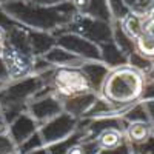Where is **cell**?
Segmentation results:
<instances>
[{
  "mask_svg": "<svg viewBox=\"0 0 154 154\" xmlns=\"http://www.w3.org/2000/svg\"><path fill=\"white\" fill-rule=\"evenodd\" d=\"M154 9V0H137L136 5L130 9L133 14L139 16V17H145Z\"/></svg>",
  "mask_w": 154,
  "mask_h": 154,
  "instance_id": "26",
  "label": "cell"
},
{
  "mask_svg": "<svg viewBox=\"0 0 154 154\" xmlns=\"http://www.w3.org/2000/svg\"><path fill=\"white\" fill-rule=\"evenodd\" d=\"M46 86V82L42 75H29L25 79L9 82L0 89V112L2 119L9 125L20 114L28 112V105L32 97Z\"/></svg>",
  "mask_w": 154,
  "mask_h": 154,
  "instance_id": "3",
  "label": "cell"
},
{
  "mask_svg": "<svg viewBox=\"0 0 154 154\" xmlns=\"http://www.w3.org/2000/svg\"><path fill=\"white\" fill-rule=\"evenodd\" d=\"M79 14L112 23V14L108 0H71Z\"/></svg>",
  "mask_w": 154,
  "mask_h": 154,
  "instance_id": "11",
  "label": "cell"
},
{
  "mask_svg": "<svg viewBox=\"0 0 154 154\" xmlns=\"http://www.w3.org/2000/svg\"><path fill=\"white\" fill-rule=\"evenodd\" d=\"M63 32L79 34V35L88 38V40H91L96 45H102V43L112 40V23L99 20V19H93V17H88V16H83V14L77 12L72 22L63 29Z\"/></svg>",
  "mask_w": 154,
  "mask_h": 154,
  "instance_id": "4",
  "label": "cell"
},
{
  "mask_svg": "<svg viewBox=\"0 0 154 154\" xmlns=\"http://www.w3.org/2000/svg\"><path fill=\"white\" fill-rule=\"evenodd\" d=\"M51 86L57 97H69L91 91L82 68H54L51 74Z\"/></svg>",
  "mask_w": 154,
  "mask_h": 154,
  "instance_id": "5",
  "label": "cell"
},
{
  "mask_svg": "<svg viewBox=\"0 0 154 154\" xmlns=\"http://www.w3.org/2000/svg\"><path fill=\"white\" fill-rule=\"evenodd\" d=\"M14 154H19V152H14Z\"/></svg>",
  "mask_w": 154,
  "mask_h": 154,
  "instance_id": "41",
  "label": "cell"
},
{
  "mask_svg": "<svg viewBox=\"0 0 154 154\" xmlns=\"http://www.w3.org/2000/svg\"><path fill=\"white\" fill-rule=\"evenodd\" d=\"M6 28H3V26H0V49L3 48V45H5V42H6Z\"/></svg>",
  "mask_w": 154,
  "mask_h": 154,
  "instance_id": "35",
  "label": "cell"
},
{
  "mask_svg": "<svg viewBox=\"0 0 154 154\" xmlns=\"http://www.w3.org/2000/svg\"><path fill=\"white\" fill-rule=\"evenodd\" d=\"M14 25H17V22L16 20H12L6 12L3 11V8H2V5H0V26H3V28H11V26H14Z\"/></svg>",
  "mask_w": 154,
  "mask_h": 154,
  "instance_id": "29",
  "label": "cell"
},
{
  "mask_svg": "<svg viewBox=\"0 0 154 154\" xmlns=\"http://www.w3.org/2000/svg\"><path fill=\"white\" fill-rule=\"evenodd\" d=\"M45 60L49 62L56 68H80L85 62H88V60L75 56L74 53H71V51L62 48L59 45L54 46L45 56Z\"/></svg>",
  "mask_w": 154,
  "mask_h": 154,
  "instance_id": "14",
  "label": "cell"
},
{
  "mask_svg": "<svg viewBox=\"0 0 154 154\" xmlns=\"http://www.w3.org/2000/svg\"><path fill=\"white\" fill-rule=\"evenodd\" d=\"M34 2L40 5H60L65 2H71V0H34Z\"/></svg>",
  "mask_w": 154,
  "mask_h": 154,
  "instance_id": "33",
  "label": "cell"
},
{
  "mask_svg": "<svg viewBox=\"0 0 154 154\" xmlns=\"http://www.w3.org/2000/svg\"><path fill=\"white\" fill-rule=\"evenodd\" d=\"M3 11L26 28L59 35L75 17L77 11L72 2L60 5H40L34 0H9L2 5Z\"/></svg>",
  "mask_w": 154,
  "mask_h": 154,
  "instance_id": "1",
  "label": "cell"
},
{
  "mask_svg": "<svg viewBox=\"0 0 154 154\" xmlns=\"http://www.w3.org/2000/svg\"><path fill=\"white\" fill-rule=\"evenodd\" d=\"M122 119L125 120L126 125L128 123H137V122H149L145 105H143V102H140V100L136 102V103H133L130 108H128V111L122 116Z\"/></svg>",
  "mask_w": 154,
  "mask_h": 154,
  "instance_id": "21",
  "label": "cell"
},
{
  "mask_svg": "<svg viewBox=\"0 0 154 154\" xmlns=\"http://www.w3.org/2000/svg\"><path fill=\"white\" fill-rule=\"evenodd\" d=\"M9 133V125L6 123L5 119L0 117V136H6Z\"/></svg>",
  "mask_w": 154,
  "mask_h": 154,
  "instance_id": "34",
  "label": "cell"
},
{
  "mask_svg": "<svg viewBox=\"0 0 154 154\" xmlns=\"http://www.w3.org/2000/svg\"><path fill=\"white\" fill-rule=\"evenodd\" d=\"M11 82V77H9V71L5 65V60L3 57L0 56V83H9Z\"/></svg>",
  "mask_w": 154,
  "mask_h": 154,
  "instance_id": "30",
  "label": "cell"
},
{
  "mask_svg": "<svg viewBox=\"0 0 154 154\" xmlns=\"http://www.w3.org/2000/svg\"><path fill=\"white\" fill-rule=\"evenodd\" d=\"M83 74L86 75V80L89 83L91 91L96 94H100L102 86L105 83V79L109 74V68L105 65L103 62H94V60H88L80 66Z\"/></svg>",
  "mask_w": 154,
  "mask_h": 154,
  "instance_id": "12",
  "label": "cell"
},
{
  "mask_svg": "<svg viewBox=\"0 0 154 154\" xmlns=\"http://www.w3.org/2000/svg\"><path fill=\"white\" fill-rule=\"evenodd\" d=\"M97 97H99V94H96L93 91H88V93L75 94V96H69V97H59V99L62 100L63 112L71 114L72 117L80 120L88 112V109L94 105Z\"/></svg>",
  "mask_w": 154,
  "mask_h": 154,
  "instance_id": "10",
  "label": "cell"
},
{
  "mask_svg": "<svg viewBox=\"0 0 154 154\" xmlns=\"http://www.w3.org/2000/svg\"><path fill=\"white\" fill-rule=\"evenodd\" d=\"M152 136H154V125H152Z\"/></svg>",
  "mask_w": 154,
  "mask_h": 154,
  "instance_id": "39",
  "label": "cell"
},
{
  "mask_svg": "<svg viewBox=\"0 0 154 154\" xmlns=\"http://www.w3.org/2000/svg\"><path fill=\"white\" fill-rule=\"evenodd\" d=\"M99 48H100L102 62H103L109 69L128 65V56L114 43V40H109L106 43H102V45H99Z\"/></svg>",
  "mask_w": 154,
  "mask_h": 154,
  "instance_id": "16",
  "label": "cell"
},
{
  "mask_svg": "<svg viewBox=\"0 0 154 154\" xmlns=\"http://www.w3.org/2000/svg\"><path fill=\"white\" fill-rule=\"evenodd\" d=\"M9 0H0V5H5V3H8Z\"/></svg>",
  "mask_w": 154,
  "mask_h": 154,
  "instance_id": "37",
  "label": "cell"
},
{
  "mask_svg": "<svg viewBox=\"0 0 154 154\" xmlns=\"http://www.w3.org/2000/svg\"><path fill=\"white\" fill-rule=\"evenodd\" d=\"M136 49L146 57H154V9L142 17V32L136 40Z\"/></svg>",
  "mask_w": 154,
  "mask_h": 154,
  "instance_id": "13",
  "label": "cell"
},
{
  "mask_svg": "<svg viewBox=\"0 0 154 154\" xmlns=\"http://www.w3.org/2000/svg\"><path fill=\"white\" fill-rule=\"evenodd\" d=\"M5 85H6V83H0V89H2V88H3Z\"/></svg>",
  "mask_w": 154,
  "mask_h": 154,
  "instance_id": "38",
  "label": "cell"
},
{
  "mask_svg": "<svg viewBox=\"0 0 154 154\" xmlns=\"http://www.w3.org/2000/svg\"><path fill=\"white\" fill-rule=\"evenodd\" d=\"M63 112L62 100L56 96L53 86H45L38 91L28 105V114L38 123V126L53 120Z\"/></svg>",
  "mask_w": 154,
  "mask_h": 154,
  "instance_id": "6",
  "label": "cell"
},
{
  "mask_svg": "<svg viewBox=\"0 0 154 154\" xmlns=\"http://www.w3.org/2000/svg\"><path fill=\"white\" fill-rule=\"evenodd\" d=\"M96 140L100 149H117L123 143H126L125 131L119 130V128H109V130L102 131L96 137Z\"/></svg>",
  "mask_w": 154,
  "mask_h": 154,
  "instance_id": "19",
  "label": "cell"
},
{
  "mask_svg": "<svg viewBox=\"0 0 154 154\" xmlns=\"http://www.w3.org/2000/svg\"><path fill=\"white\" fill-rule=\"evenodd\" d=\"M152 136V123L149 122H137V123H128L125 130L126 142L130 145L142 143Z\"/></svg>",
  "mask_w": 154,
  "mask_h": 154,
  "instance_id": "18",
  "label": "cell"
},
{
  "mask_svg": "<svg viewBox=\"0 0 154 154\" xmlns=\"http://www.w3.org/2000/svg\"><path fill=\"white\" fill-rule=\"evenodd\" d=\"M128 65H130L131 68H134L136 71H139L140 74L146 75L152 71V59L140 54L136 49L134 53L130 54V57H128Z\"/></svg>",
  "mask_w": 154,
  "mask_h": 154,
  "instance_id": "22",
  "label": "cell"
},
{
  "mask_svg": "<svg viewBox=\"0 0 154 154\" xmlns=\"http://www.w3.org/2000/svg\"><path fill=\"white\" fill-rule=\"evenodd\" d=\"M56 37H57V45L59 46L71 51L75 56H79L85 60L102 62L99 45L93 43L91 40H88V38H85L79 34H74V32H62Z\"/></svg>",
  "mask_w": 154,
  "mask_h": 154,
  "instance_id": "8",
  "label": "cell"
},
{
  "mask_svg": "<svg viewBox=\"0 0 154 154\" xmlns=\"http://www.w3.org/2000/svg\"><path fill=\"white\" fill-rule=\"evenodd\" d=\"M131 106V105H130ZM130 106H119L114 105L102 96L97 97L94 105L88 109V112L83 116V119H103V117H122L128 111Z\"/></svg>",
  "mask_w": 154,
  "mask_h": 154,
  "instance_id": "15",
  "label": "cell"
},
{
  "mask_svg": "<svg viewBox=\"0 0 154 154\" xmlns=\"http://www.w3.org/2000/svg\"><path fill=\"white\" fill-rule=\"evenodd\" d=\"M0 51H2V49H0Z\"/></svg>",
  "mask_w": 154,
  "mask_h": 154,
  "instance_id": "42",
  "label": "cell"
},
{
  "mask_svg": "<svg viewBox=\"0 0 154 154\" xmlns=\"http://www.w3.org/2000/svg\"><path fill=\"white\" fill-rule=\"evenodd\" d=\"M38 123L31 117L28 112H23L20 114L19 117L9 123V133L8 136L11 137V140L14 142V145L17 146H22L28 139H31L37 131H38Z\"/></svg>",
  "mask_w": 154,
  "mask_h": 154,
  "instance_id": "9",
  "label": "cell"
},
{
  "mask_svg": "<svg viewBox=\"0 0 154 154\" xmlns=\"http://www.w3.org/2000/svg\"><path fill=\"white\" fill-rule=\"evenodd\" d=\"M100 148L96 139H80L72 143L66 154H99Z\"/></svg>",
  "mask_w": 154,
  "mask_h": 154,
  "instance_id": "24",
  "label": "cell"
},
{
  "mask_svg": "<svg viewBox=\"0 0 154 154\" xmlns=\"http://www.w3.org/2000/svg\"><path fill=\"white\" fill-rule=\"evenodd\" d=\"M0 117H2V112H0Z\"/></svg>",
  "mask_w": 154,
  "mask_h": 154,
  "instance_id": "40",
  "label": "cell"
},
{
  "mask_svg": "<svg viewBox=\"0 0 154 154\" xmlns=\"http://www.w3.org/2000/svg\"><path fill=\"white\" fill-rule=\"evenodd\" d=\"M14 152H17V146L11 140V137L8 134L0 136V154H14Z\"/></svg>",
  "mask_w": 154,
  "mask_h": 154,
  "instance_id": "28",
  "label": "cell"
},
{
  "mask_svg": "<svg viewBox=\"0 0 154 154\" xmlns=\"http://www.w3.org/2000/svg\"><path fill=\"white\" fill-rule=\"evenodd\" d=\"M29 35H31L32 51H34L35 57H45L54 46H57V37L51 32L37 31V29L29 28Z\"/></svg>",
  "mask_w": 154,
  "mask_h": 154,
  "instance_id": "17",
  "label": "cell"
},
{
  "mask_svg": "<svg viewBox=\"0 0 154 154\" xmlns=\"http://www.w3.org/2000/svg\"><path fill=\"white\" fill-rule=\"evenodd\" d=\"M136 2H137V0H123V3H125L128 8H130V9H131V8L136 5Z\"/></svg>",
  "mask_w": 154,
  "mask_h": 154,
  "instance_id": "36",
  "label": "cell"
},
{
  "mask_svg": "<svg viewBox=\"0 0 154 154\" xmlns=\"http://www.w3.org/2000/svg\"><path fill=\"white\" fill-rule=\"evenodd\" d=\"M130 149H131V154H154V136H151L148 140H145L142 143L130 145Z\"/></svg>",
  "mask_w": 154,
  "mask_h": 154,
  "instance_id": "27",
  "label": "cell"
},
{
  "mask_svg": "<svg viewBox=\"0 0 154 154\" xmlns=\"http://www.w3.org/2000/svg\"><path fill=\"white\" fill-rule=\"evenodd\" d=\"M140 102H143L145 109H146L148 117H149V122L154 125V99L152 100H140Z\"/></svg>",
  "mask_w": 154,
  "mask_h": 154,
  "instance_id": "32",
  "label": "cell"
},
{
  "mask_svg": "<svg viewBox=\"0 0 154 154\" xmlns=\"http://www.w3.org/2000/svg\"><path fill=\"white\" fill-rule=\"evenodd\" d=\"M77 125H79V119L72 117L71 114L62 112L38 128V134L43 140V145L49 146L71 137L77 131Z\"/></svg>",
  "mask_w": 154,
  "mask_h": 154,
  "instance_id": "7",
  "label": "cell"
},
{
  "mask_svg": "<svg viewBox=\"0 0 154 154\" xmlns=\"http://www.w3.org/2000/svg\"><path fill=\"white\" fill-rule=\"evenodd\" d=\"M112 40L128 57H130V54H133L136 51V40L131 38L122 29V25H120L119 20L112 22Z\"/></svg>",
  "mask_w": 154,
  "mask_h": 154,
  "instance_id": "20",
  "label": "cell"
},
{
  "mask_svg": "<svg viewBox=\"0 0 154 154\" xmlns=\"http://www.w3.org/2000/svg\"><path fill=\"white\" fill-rule=\"evenodd\" d=\"M122 25V29L130 35L131 38L137 40V37L142 32V17H139L133 12H130L126 17H123L122 20H119Z\"/></svg>",
  "mask_w": 154,
  "mask_h": 154,
  "instance_id": "23",
  "label": "cell"
},
{
  "mask_svg": "<svg viewBox=\"0 0 154 154\" xmlns=\"http://www.w3.org/2000/svg\"><path fill=\"white\" fill-rule=\"evenodd\" d=\"M143 74L130 65L109 71L99 96L119 106H130L140 100L143 91Z\"/></svg>",
  "mask_w": 154,
  "mask_h": 154,
  "instance_id": "2",
  "label": "cell"
},
{
  "mask_svg": "<svg viewBox=\"0 0 154 154\" xmlns=\"http://www.w3.org/2000/svg\"><path fill=\"white\" fill-rule=\"evenodd\" d=\"M108 3H109L111 14H112L114 20H122L123 17H126L131 12L130 8L123 3V0H108Z\"/></svg>",
  "mask_w": 154,
  "mask_h": 154,
  "instance_id": "25",
  "label": "cell"
},
{
  "mask_svg": "<svg viewBox=\"0 0 154 154\" xmlns=\"http://www.w3.org/2000/svg\"><path fill=\"white\" fill-rule=\"evenodd\" d=\"M99 154H131V149H130V145L126 142L117 149H100Z\"/></svg>",
  "mask_w": 154,
  "mask_h": 154,
  "instance_id": "31",
  "label": "cell"
}]
</instances>
